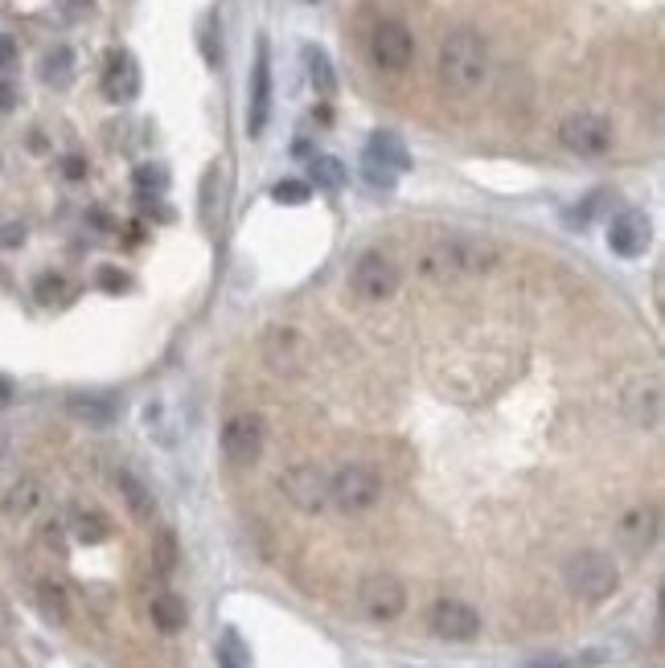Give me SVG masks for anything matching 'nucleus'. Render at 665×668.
<instances>
[{
    "instance_id": "obj_39",
    "label": "nucleus",
    "mask_w": 665,
    "mask_h": 668,
    "mask_svg": "<svg viewBox=\"0 0 665 668\" xmlns=\"http://www.w3.org/2000/svg\"><path fill=\"white\" fill-rule=\"evenodd\" d=\"M17 107V91L9 83H0V111H13Z\"/></svg>"
},
{
    "instance_id": "obj_29",
    "label": "nucleus",
    "mask_w": 665,
    "mask_h": 668,
    "mask_svg": "<svg viewBox=\"0 0 665 668\" xmlns=\"http://www.w3.org/2000/svg\"><path fill=\"white\" fill-rule=\"evenodd\" d=\"M218 668H247V652H242L239 632H226L218 644Z\"/></svg>"
},
{
    "instance_id": "obj_8",
    "label": "nucleus",
    "mask_w": 665,
    "mask_h": 668,
    "mask_svg": "<svg viewBox=\"0 0 665 668\" xmlns=\"http://www.w3.org/2000/svg\"><path fill=\"white\" fill-rule=\"evenodd\" d=\"M280 492L292 509L312 513V517L329 509V476L317 464H292V468L280 472Z\"/></svg>"
},
{
    "instance_id": "obj_5",
    "label": "nucleus",
    "mask_w": 665,
    "mask_h": 668,
    "mask_svg": "<svg viewBox=\"0 0 665 668\" xmlns=\"http://www.w3.org/2000/svg\"><path fill=\"white\" fill-rule=\"evenodd\" d=\"M349 287L366 303L391 300L394 291H399V267H394V259L382 251H361L354 271H349Z\"/></svg>"
},
{
    "instance_id": "obj_34",
    "label": "nucleus",
    "mask_w": 665,
    "mask_h": 668,
    "mask_svg": "<svg viewBox=\"0 0 665 668\" xmlns=\"http://www.w3.org/2000/svg\"><path fill=\"white\" fill-rule=\"evenodd\" d=\"M95 279H99V287H103V291H111V296L128 291V275H123L120 267H99V271H95Z\"/></svg>"
},
{
    "instance_id": "obj_9",
    "label": "nucleus",
    "mask_w": 665,
    "mask_h": 668,
    "mask_svg": "<svg viewBox=\"0 0 665 668\" xmlns=\"http://www.w3.org/2000/svg\"><path fill=\"white\" fill-rule=\"evenodd\" d=\"M358 607L361 616L375 619V623H394L407 611V586L394 574H366L358 586Z\"/></svg>"
},
{
    "instance_id": "obj_18",
    "label": "nucleus",
    "mask_w": 665,
    "mask_h": 668,
    "mask_svg": "<svg viewBox=\"0 0 665 668\" xmlns=\"http://www.w3.org/2000/svg\"><path fill=\"white\" fill-rule=\"evenodd\" d=\"M111 485H116V492L123 497V504H128V513L136 521H153L156 517V501L153 492H149V485L140 480V476H132L128 468H120L116 476H111Z\"/></svg>"
},
{
    "instance_id": "obj_2",
    "label": "nucleus",
    "mask_w": 665,
    "mask_h": 668,
    "mask_svg": "<svg viewBox=\"0 0 665 668\" xmlns=\"http://www.w3.org/2000/svg\"><path fill=\"white\" fill-rule=\"evenodd\" d=\"M563 586L583 603H604L616 595L620 586V570L608 553L599 550H580L563 562Z\"/></svg>"
},
{
    "instance_id": "obj_17",
    "label": "nucleus",
    "mask_w": 665,
    "mask_h": 668,
    "mask_svg": "<svg viewBox=\"0 0 665 668\" xmlns=\"http://www.w3.org/2000/svg\"><path fill=\"white\" fill-rule=\"evenodd\" d=\"M625 415L632 418V427L653 431L662 422V385L657 378H632L625 385Z\"/></svg>"
},
{
    "instance_id": "obj_36",
    "label": "nucleus",
    "mask_w": 665,
    "mask_h": 668,
    "mask_svg": "<svg viewBox=\"0 0 665 668\" xmlns=\"http://www.w3.org/2000/svg\"><path fill=\"white\" fill-rule=\"evenodd\" d=\"M13 58H17V41L9 34H0V67H13Z\"/></svg>"
},
{
    "instance_id": "obj_33",
    "label": "nucleus",
    "mask_w": 665,
    "mask_h": 668,
    "mask_svg": "<svg viewBox=\"0 0 665 668\" xmlns=\"http://www.w3.org/2000/svg\"><path fill=\"white\" fill-rule=\"evenodd\" d=\"M173 566H177V537H173V529H165V534H161V546H156V570L169 574Z\"/></svg>"
},
{
    "instance_id": "obj_30",
    "label": "nucleus",
    "mask_w": 665,
    "mask_h": 668,
    "mask_svg": "<svg viewBox=\"0 0 665 668\" xmlns=\"http://www.w3.org/2000/svg\"><path fill=\"white\" fill-rule=\"evenodd\" d=\"M132 181H136L140 198H149V193H161V189H165V168H161V165H140L136 172H132Z\"/></svg>"
},
{
    "instance_id": "obj_41",
    "label": "nucleus",
    "mask_w": 665,
    "mask_h": 668,
    "mask_svg": "<svg viewBox=\"0 0 665 668\" xmlns=\"http://www.w3.org/2000/svg\"><path fill=\"white\" fill-rule=\"evenodd\" d=\"M4 394H9V382H4V378H0V398H4Z\"/></svg>"
},
{
    "instance_id": "obj_7",
    "label": "nucleus",
    "mask_w": 665,
    "mask_h": 668,
    "mask_svg": "<svg viewBox=\"0 0 665 668\" xmlns=\"http://www.w3.org/2000/svg\"><path fill=\"white\" fill-rule=\"evenodd\" d=\"M263 439H268L263 418L256 410H239V415L226 418V427H222V455L235 468H251L259 455H263Z\"/></svg>"
},
{
    "instance_id": "obj_35",
    "label": "nucleus",
    "mask_w": 665,
    "mask_h": 668,
    "mask_svg": "<svg viewBox=\"0 0 665 668\" xmlns=\"http://www.w3.org/2000/svg\"><path fill=\"white\" fill-rule=\"evenodd\" d=\"M21 242H25V226H21V222H9V226L0 230V247L13 251V247H21Z\"/></svg>"
},
{
    "instance_id": "obj_14",
    "label": "nucleus",
    "mask_w": 665,
    "mask_h": 668,
    "mask_svg": "<svg viewBox=\"0 0 665 668\" xmlns=\"http://www.w3.org/2000/svg\"><path fill=\"white\" fill-rule=\"evenodd\" d=\"M616 534H620V546L629 553H649L653 541H657V534H662L657 504H632L629 513L620 517V525H616Z\"/></svg>"
},
{
    "instance_id": "obj_25",
    "label": "nucleus",
    "mask_w": 665,
    "mask_h": 668,
    "mask_svg": "<svg viewBox=\"0 0 665 668\" xmlns=\"http://www.w3.org/2000/svg\"><path fill=\"white\" fill-rule=\"evenodd\" d=\"M70 534L79 537V541H86V546H99V541H107L111 525H107V517H103L99 509H74L70 513Z\"/></svg>"
},
{
    "instance_id": "obj_1",
    "label": "nucleus",
    "mask_w": 665,
    "mask_h": 668,
    "mask_svg": "<svg viewBox=\"0 0 665 668\" xmlns=\"http://www.w3.org/2000/svg\"><path fill=\"white\" fill-rule=\"evenodd\" d=\"M440 83L443 91H452V95H477L480 86L489 83V67H494V58H489V41L485 34L477 29H452V34L440 41Z\"/></svg>"
},
{
    "instance_id": "obj_11",
    "label": "nucleus",
    "mask_w": 665,
    "mask_h": 668,
    "mask_svg": "<svg viewBox=\"0 0 665 668\" xmlns=\"http://www.w3.org/2000/svg\"><path fill=\"white\" fill-rule=\"evenodd\" d=\"M427 628L440 640H448V644H468V640L480 635V616L461 599H440L431 603V611H427Z\"/></svg>"
},
{
    "instance_id": "obj_31",
    "label": "nucleus",
    "mask_w": 665,
    "mask_h": 668,
    "mask_svg": "<svg viewBox=\"0 0 665 668\" xmlns=\"http://www.w3.org/2000/svg\"><path fill=\"white\" fill-rule=\"evenodd\" d=\"M272 198L280 201V205H305V201L312 198V184H305V181H280L272 189Z\"/></svg>"
},
{
    "instance_id": "obj_24",
    "label": "nucleus",
    "mask_w": 665,
    "mask_h": 668,
    "mask_svg": "<svg viewBox=\"0 0 665 668\" xmlns=\"http://www.w3.org/2000/svg\"><path fill=\"white\" fill-rule=\"evenodd\" d=\"M37 504H41V485L25 476V480H17V485L4 492V504H0V509H4V517H29Z\"/></svg>"
},
{
    "instance_id": "obj_12",
    "label": "nucleus",
    "mask_w": 665,
    "mask_h": 668,
    "mask_svg": "<svg viewBox=\"0 0 665 668\" xmlns=\"http://www.w3.org/2000/svg\"><path fill=\"white\" fill-rule=\"evenodd\" d=\"M489 259L494 251L477 238H448L427 251V267H440V275H464V271H480Z\"/></svg>"
},
{
    "instance_id": "obj_21",
    "label": "nucleus",
    "mask_w": 665,
    "mask_h": 668,
    "mask_svg": "<svg viewBox=\"0 0 665 668\" xmlns=\"http://www.w3.org/2000/svg\"><path fill=\"white\" fill-rule=\"evenodd\" d=\"M37 74H41V83L54 86V91H67V86L74 83V50H70V46H54V50H46Z\"/></svg>"
},
{
    "instance_id": "obj_37",
    "label": "nucleus",
    "mask_w": 665,
    "mask_h": 668,
    "mask_svg": "<svg viewBox=\"0 0 665 668\" xmlns=\"http://www.w3.org/2000/svg\"><path fill=\"white\" fill-rule=\"evenodd\" d=\"M62 172H67L70 181H79V177H86V160L83 156H67V160H62Z\"/></svg>"
},
{
    "instance_id": "obj_27",
    "label": "nucleus",
    "mask_w": 665,
    "mask_h": 668,
    "mask_svg": "<svg viewBox=\"0 0 665 668\" xmlns=\"http://www.w3.org/2000/svg\"><path fill=\"white\" fill-rule=\"evenodd\" d=\"M312 184H321V189H342L345 184V165L337 156H312Z\"/></svg>"
},
{
    "instance_id": "obj_16",
    "label": "nucleus",
    "mask_w": 665,
    "mask_h": 668,
    "mask_svg": "<svg viewBox=\"0 0 665 668\" xmlns=\"http://www.w3.org/2000/svg\"><path fill=\"white\" fill-rule=\"evenodd\" d=\"M649 238H653V226H649V217L637 214V210L616 214L613 226H608V247H613L620 259H637V254H645Z\"/></svg>"
},
{
    "instance_id": "obj_28",
    "label": "nucleus",
    "mask_w": 665,
    "mask_h": 668,
    "mask_svg": "<svg viewBox=\"0 0 665 668\" xmlns=\"http://www.w3.org/2000/svg\"><path fill=\"white\" fill-rule=\"evenodd\" d=\"M34 296H37V303L54 308V303H62V296H67V279H62V275H54V271H46V275H37Z\"/></svg>"
},
{
    "instance_id": "obj_13",
    "label": "nucleus",
    "mask_w": 665,
    "mask_h": 668,
    "mask_svg": "<svg viewBox=\"0 0 665 668\" xmlns=\"http://www.w3.org/2000/svg\"><path fill=\"white\" fill-rule=\"evenodd\" d=\"M272 116V53H268V37H259L256 70H251V107H247V132L263 135Z\"/></svg>"
},
{
    "instance_id": "obj_4",
    "label": "nucleus",
    "mask_w": 665,
    "mask_h": 668,
    "mask_svg": "<svg viewBox=\"0 0 665 668\" xmlns=\"http://www.w3.org/2000/svg\"><path fill=\"white\" fill-rule=\"evenodd\" d=\"M263 366L275 378H296L308 369V336L296 324H272L263 333Z\"/></svg>"
},
{
    "instance_id": "obj_38",
    "label": "nucleus",
    "mask_w": 665,
    "mask_h": 668,
    "mask_svg": "<svg viewBox=\"0 0 665 668\" xmlns=\"http://www.w3.org/2000/svg\"><path fill=\"white\" fill-rule=\"evenodd\" d=\"M62 9H67L70 17H86L95 9V0H62Z\"/></svg>"
},
{
    "instance_id": "obj_22",
    "label": "nucleus",
    "mask_w": 665,
    "mask_h": 668,
    "mask_svg": "<svg viewBox=\"0 0 665 668\" xmlns=\"http://www.w3.org/2000/svg\"><path fill=\"white\" fill-rule=\"evenodd\" d=\"M34 599H37V611L41 616L50 619V623H70V595H67V586H58V583H37V591H34Z\"/></svg>"
},
{
    "instance_id": "obj_19",
    "label": "nucleus",
    "mask_w": 665,
    "mask_h": 668,
    "mask_svg": "<svg viewBox=\"0 0 665 668\" xmlns=\"http://www.w3.org/2000/svg\"><path fill=\"white\" fill-rule=\"evenodd\" d=\"M67 410L79 422L86 427H107V422H116V398H107V394H70L67 398Z\"/></svg>"
},
{
    "instance_id": "obj_3",
    "label": "nucleus",
    "mask_w": 665,
    "mask_h": 668,
    "mask_svg": "<svg viewBox=\"0 0 665 668\" xmlns=\"http://www.w3.org/2000/svg\"><path fill=\"white\" fill-rule=\"evenodd\" d=\"M378 501H382V476L370 464H342L329 476V504H337L349 517L370 513Z\"/></svg>"
},
{
    "instance_id": "obj_32",
    "label": "nucleus",
    "mask_w": 665,
    "mask_h": 668,
    "mask_svg": "<svg viewBox=\"0 0 665 668\" xmlns=\"http://www.w3.org/2000/svg\"><path fill=\"white\" fill-rule=\"evenodd\" d=\"M361 177L375 184V189H394V177H399V172H391L387 165H378L375 156L361 152Z\"/></svg>"
},
{
    "instance_id": "obj_20",
    "label": "nucleus",
    "mask_w": 665,
    "mask_h": 668,
    "mask_svg": "<svg viewBox=\"0 0 665 668\" xmlns=\"http://www.w3.org/2000/svg\"><path fill=\"white\" fill-rule=\"evenodd\" d=\"M366 156H375L378 165H387L391 172H407V168H411L407 144H403V140H399L394 132H375V135H370V144H366Z\"/></svg>"
},
{
    "instance_id": "obj_26",
    "label": "nucleus",
    "mask_w": 665,
    "mask_h": 668,
    "mask_svg": "<svg viewBox=\"0 0 665 668\" xmlns=\"http://www.w3.org/2000/svg\"><path fill=\"white\" fill-rule=\"evenodd\" d=\"M305 58H308V79H312V86H317L324 99H329V95L337 91V74H333V62H329V53L317 50V46H308Z\"/></svg>"
},
{
    "instance_id": "obj_15",
    "label": "nucleus",
    "mask_w": 665,
    "mask_h": 668,
    "mask_svg": "<svg viewBox=\"0 0 665 668\" xmlns=\"http://www.w3.org/2000/svg\"><path fill=\"white\" fill-rule=\"evenodd\" d=\"M103 95L111 103H132L140 95V67L128 50H111L103 62Z\"/></svg>"
},
{
    "instance_id": "obj_40",
    "label": "nucleus",
    "mask_w": 665,
    "mask_h": 668,
    "mask_svg": "<svg viewBox=\"0 0 665 668\" xmlns=\"http://www.w3.org/2000/svg\"><path fill=\"white\" fill-rule=\"evenodd\" d=\"M526 668H567L563 656H538V660H530Z\"/></svg>"
},
{
    "instance_id": "obj_10",
    "label": "nucleus",
    "mask_w": 665,
    "mask_h": 668,
    "mask_svg": "<svg viewBox=\"0 0 665 668\" xmlns=\"http://www.w3.org/2000/svg\"><path fill=\"white\" fill-rule=\"evenodd\" d=\"M370 58H375L378 70L387 74H399V70L411 67L415 58V37L403 21H378L375 34H370Z\"/></svg>"
},
{
    "instance_id": "obj_23",
    "label": "nucleus",
    "mask_w": 665,
    "mask_h": 668,
    "mask_svg": "<svg viewBox=\"0 0 665 668\" xmlns=\"http://www.w3.org/2000/svg\"><path fill=\"white\" fill-rule=\"evenodd\" d=\"M149 611H153V623L161 628V632H181V628H186V619H189L186 599H181V595H173V591H161Z\"/></svg>"
},
{
    "instance_id": "obj_6",
    "label": "nucleus",
    "mask_w": 665,
    "mask_h": 668,
    "mask_svg": "<svg viewBox=\"0 0 665 668\" xmlns=\"http://www.w3.org/2000/svg\"><path fill=\"white\" fill-rule=\"evenodd\" d=\"M559 140H563L567 152L596 160L604 152H613V123L599 116V111H571L559 123Z\"/></svg>"
}]
</instances>
